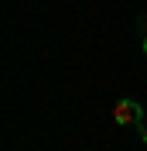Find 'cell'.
Segmentation results:
<instances>
[{"label":"cell","mask_w":147,"mask_h":151,"mask_svg":"<svg viewBox=\"0 0 147 151\" xmlns=\"http://www.w3.org/2000/svg\"><path fill=\"white\" fill-rule=\"evenodd\" d=\"M140 141L147 144V127H144V124H140Z\"/></svg>","instance_id":"2"},{"label":"cell","mask_w":147,"mask_h":151,"mask_svg":"<svg viewBox=\"0 0 147 151\" xmlns=\"http://www.w3.org/2000/svg\"><path fill=\"white\" fill-rule=\"evenodd\" d=\"M144 55H147V38H144Z\"/></svg>","instance_id":"3"},{"label":"cell","mask_w":147,"mask_h":151,"mask_svg":"<svg viewBox=\"0 0 147 151\" xmlns=\"http://www.w3.org/2000/svg\"><path fill=\"white\" fill-rule=\"evenodd\" d=\"M113 120H116V127H140L144 124V106L137 100H120L113 106Z\"/></svg>","instance_id":"1"}]
</instances>
